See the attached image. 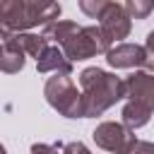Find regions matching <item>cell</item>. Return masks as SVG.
I'll use <instances>...</instances> for the list:
<instances>
[{
	"mask_svg": "<svg viewBox=\"0 0 154 154\" xmlns=\"http://www.w3.org/2000/svg\"><path fill=\"white\" fill-rule=\"evenodd\" d=\"M60 5L51 0H2L0 2V24L2 31L24 34L34 26H48L58 22Z\"/></svg>",
	"mask_w": 154,
	"mask_h": 154,
	"instance_id": "1",
	"label": "cell"
},
{
	"mask_svg": "<svg viewBox=\"0 0 154 154\" xmlns=\"http://www.w3.org/2000/svg\"><path fill=\"white\" fill-rule=\"evenodd\" d=\"M79 87L87 103V118H96L103 111H108L116 101L125 99V79L101 70V67H87L79 75Z\"/></svg>",
	"mask_w": 154,
	"mask_h": 154,
	"instance_id": "2",
	"label": "cell"
},
{
	"mask_svg": "<svg viewBox=\"0 0 154 154\" xmlns=\"http://www.w3.org/2000/svg\"><path fill=\"white\" fill-rule=\"evenodd\" d=\"M46 101L65 118H87V103L84 94L77 91L75 82L70 75H53L46 79L43 87Z\"/></svg>",
	"mask_w": 154,
	"mask_h": 154,
	"instance_id": "3",
	"label": "cell"
},
{
	"mask_svg": "<svg viewBox=\"0 0 154 154\" xmlns=\"http://www.w3.org/2000/svg\"><path fill=\"white\" fill-rule=\"evenodd\" d=\"M111 48L113 46L108 43V38L99 26H79V31L65 41L63 53L67 55L70 63H75V60H89L99 53H108Z\"/></svg>",
	"mask_w": 154,
	"mask_h": 154,
	"instance_id": "4",
	"label": "cell"
},
{
	"mask_svg": "<svg viewBox=\"0 0 154 154\" xmlns=\"http://www.w3.org/2000/svg\"><path fill=\"white\" fill-rule=\"evenodd\" d=\"M99 29L103 31V36L108 38L111 46L120 38H128V34L132 29V22H130V14L125 12V5L106 2L103 12L99 14Z\"/></svg>",
	"mask_w": 154,
	"mask_h": 154,
	"instance_id": "5",
	"label": "cell"
},
{
	"mask_svg": "<svg viewBox=\"0 0 154 154\" xmlns=\"http://www.w3.org/2000/svg\"><path fill=\"white\" fill-rule=\"evenodd\" d=\"M94 142L106 149V152H113V154H123L125 147L135 140L132 130H128L123 123H113V120H106V123H99L91 132Z\"/></svg>",
	"mask_w": 154,
	"mask_h": 154,
	"instance_id": "6",
	"label": "cell"
},
{
	"mask_svg": "<svg viewBox=\"0 0 154 154\" xmlns=\"http://www.w3.org/2000/svg\"><path fill=\"white\" fill-rule=\"evenodd\" d=\"M125 91L128 99L135 103H142L144 108H149L154 113V75L147 70H135L128 79H125Z\"/></svg>",
	"mask_w": 154,
	"mask_h": 154,
	"instance_id": "7",
	"label": "cell"
},
{
	"mask_svg": "<svg viewBox=\"0 0 154 154\" xmlns=\"http://www.w3.org/2000/svg\"><path fill=\"white\" fill-rule=\"evenodd\" d=\"M106 60L111 67H144L147 63V48L140 46V43H116L108 53H106Z\"/></svg>",
	"mask_w": 154,
	"mask_h": 154,
	"instance_id": "8",
	"label": "cell"
},
{
	"mask_svg": "<svg viewBox=\"0 0 154 154\" xmlns=\"http://www.w3.org/2000/svg\"><path fill=\"white\" fill-rule=\"evenodd\" d=\"M26 53L17 46L14 36L10 31H2V46H0V70L5 75H14L24 67V58Z\"/></svg>",
	"mask_w": 154,
	"mask_h": 154,
	"instance_id": "9",
	"label": "cell"
},
{
	"mask_svg": "<svg viewBox=\"0 0 154 154\" xmlns=\"http://www.w3.org/2000/svg\"><path fill=\"white\" fill-rule=\"evenodd\" d=\"M36 70H38L41 75H48V72H53V75H70V72H72V63L67 60V55L63 53V48L48 46V48L38 55Z\"/></svg>",
	"mask_w": 154,
	"mask_h": 154,
	"instance_id": "10",
	"label": "cell"
},
{
	"mask_svg": "<svg viewBox=\"0 0 154 154\" xmlns=\"http://www.w3.org/2000/svg\"><path fill=\"white\" fill-rule=\"evenodd\" d=\"M79 31V24L77 22H70V19H58V22H53V24H48V26H43V38L46 41H55L60 48L65 46V41L67 38H72L75 34Z\"/></svg>",
	"mask_w": 154,
	"mask_h": 154,
	"instance_id": "11",
	"label": "cell"
},
{
	"mask_svg": "<svg viewBox=\"0 0 154 154\" xmlns=\"http://www.w3.org/2000/svg\"><path fill=\"white\" fill-rule=\"evenodd\" d=\"M120 116H123V125H125L128 130H137V128H142V125H147V123H149L152 111H149V108H144L142 103L128 101Z\"/></svg>",
	"mask_w": 154,
	"mask_h": 154,
	"instance_id": "12",
	"label": "cell"
},
{
	"mask_svg": "<svg viewBox=\"0 0 154 154\" xmlns=\"http://www.w3.org/2000/svg\"><path fill=\"white\" fill-rule=\"evenodd\" d=\"M12 36H14L17 46H19L26 55H31V58H36V60H38V55L48 48V41H46L43 36H38V34H29V31H24V34H12Z\"/></svg>",
	"mask_w": 154,
	"mask_h": 154,
	"instance_id": "13",
	"label": "cell"
},
{
	"mask_svg": "<svg viewBox=\"0 0 154 154\" xmlns=\"http://www.w3.org/2000/svg\"><path fill=\"white\" fill-rule=\"evenodd\" d=\"M125 12L130 14V19H147L149 12H154V0H128Z\"/></svg>",
	"mask_w": 154,
	"mask_h": 154,
	"instance_id": "14",
	"label": "cell"
},
{
	"mask_svg": "<svg viewBox=\"0 0 154 154\" xmlns=\"http://www.w3.org/2000/svg\"><path fill=\"white\" fill-rule=\"evenodd\" d=\"M106 2H108V0H82V2H79V10H82L87 17H91V19H99V14L103 12Z\"/></svg>",
	"mask_w": 154,
	"mask_h": 154,
	"instance_id": "15",
	"label": "cell"
},
{
	"mask_svg": "<svg viewBox=\"0 0 154 154\" xmlns=\"http://www.w3.org/2000/svg\"><path fill=\"white\" fill-rule=\"evenodd\" d=\"M123 154H154V142H144V140H132Z\"/></svg>",
	"mask_w": 154,
	"mask_h": 154,
	"instance_id": "16",
	"label": "cell"
},
{
	"mask_svg": "<svg viewBox=\"0 0 154 154\" xmlns=\"http://www.w3.org/2000/svg\"><path fill=\"white\" fill-rule=\"evenodd\" d=\"M144 48H147V63H144V70L154 75V31H149V34H147Z\"/></svg>",
	"mask_w": 154,
	"mask_h": 154,
	"instance_id": "17",
	"label": "cell"
},
{
	"mask_svg": "<svg viewBox=\"0 0 154 154\" xmlns=\"http://www.w3.org/2000/svg\"><path fill=\"white\" fill-rule=\"evenodd\" d=\"M60 149H65L60 142H55V144H43V142H34L31 144V154H58Z\"/></svg>",
	"mask_w": 154,
	"mask_h": 154,
	"instance_id": "18",
	"label": "cell"
},
{
	"mask_svg": "<svg viewBox=\"0 0 154 154\" xmlns=\"http://www.w3.org/2000/svg\"><path fill=\"white\" fill-rule=\"evenodd\" d=\"M63 154H91V152H89L87 144H82V142H70V144H65Z\"/></svg>",
	"mask_w": 154,
	"mask_h": 154,
	"instance_id": "19",
	"label": "cell"
}]
</instances>
